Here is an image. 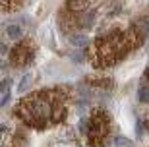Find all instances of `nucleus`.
Listing matches in <instances>:
<instances>
[{"instance_id": "obj_1", "label": "nucleus", "mask_w": 149, "mask_h": 147, "mask_svg": "<svg viewBox=\"0 0 149 147\" xmlns=\"http://www.w3.org/2000/svg\"><path fill=\"white\" fill-rule=\"evenodd\" d=\"M68 110V91L62 87L47 89L22 99L16 114L31 128H47L62 122Z\"/></svg>"}, {"instance_id": "obj_2", "label": "nucleus", "mask_w": 149, "mask_h": 147, "mask_svg": "<svg viewBox=\"0 0 149 147\" xmlns=\"http://www.w3.org/2000/svg\"><path fill=\"white\" fill-rule=\"evenodd\" d=\"M143 41V35L139 33V29H128V31H111L103 35V37L95 39V43L91 45V64L95 68H107V66L116 64L118 60L139 47Z\"/></svg>"}, {"instance_id": "obj_3", "label": "nucleus", "mask_w": 149, "mask_h": 147, "mask_svg": "<svg viewBox=\"0 0 149 147\" xmlns=\"http://www.w3.org/2000/svg\"><path fill=\"white\" fill-rule=\"evenodd\" d=\"M109 130H111V118L107 112L103 110H97L93 112V116L89 118V141L93 147H103L107 136H109Z\"/></svg>"}, {"instance_id": "obj_4", "label": "nucleus", "mask_w": 149, "mask_h": 147, "mask_svg": "<svg viewBox=\"0 0 149 147\" xmlns=\"http://www.w3.org/2000/svg\"><path fill=\"white\" fill-rule=\"evenodd\" d=\"M33 56H35V45L31 43V41H27V39L19 41V43L12 49V52H10L12 64H16V66L29 64V62L33 60Z\"/></svg>"}, {"instance_id": "obj_5", "label": "nucleus", "mask_w": 149, "mask_h": 147, "mask_svg": "<svg viewBox=\"0 0 149 147\" xmlns=\"http://www.w3.org/2000/svg\"><path fill=\"white\" fill-rule=\"evenodd\" d=\"M116 145H120V147H134V143L130 141V139H126V137H116Z\"/></svg>"}, {"instance_id": "obj_6", "label": "nucleus", "mask_w": 149, "mask_h": 147, "mask_svg": "<svg viewBox=\"0 0 149 147\" xmlns=\"http://www.w3.org/2000/svg\"><path fill=\"white\" fill-rule=\"evenodd\" d=\"M8 35H10L12 39H19V35H22V33H19V29H17L16 25H12V27H8Z\"/></svg>"}, {"instance_id": "obj_7", "label": "nucleus", "mask_w": 149, "mask_h": 147, "mask_svg": "<svg viewBox=\"0 0 149 147\" xmlns=\"http://www.w3.org/2000/svg\"><path fill=\"white\" fill-rule=\"evenodd\" d=\"M139 99H141V101H147V99H149V93H147V89H145V87L139 89Z\"/></svg>"}, {"instance_id": "obj_8", "label": "nucleus", "mask_w": 149, "mask_h": 147, "mask_svg": "<svg viewBox=\"0 0 149 147\" xmlns=\"http://www.w3.org/2000/svg\"><path fill=\"white\" fill-rule=\"evenodd\" d=\"M72 43H76V45H85L87 41H85V37H74Z\"/></svg>"}]
</instances>
